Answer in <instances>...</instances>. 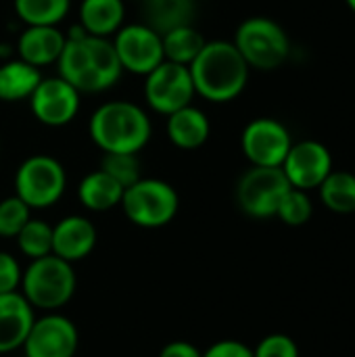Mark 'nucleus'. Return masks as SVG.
Wrapping results in <instances>:
<instances>
[{"label": "nucleus", "mask_w": 355, "mask_h": 357, "mask_svg": "<svg viewBox=\"0 0 355 357\" xmlns=\"http://www.w3.org/2000/svg\"><path fill=\"white\" fill-rule=\"evenodd\" d=\"M59 75L77 92L96 94L113 88L123 69L109 38L84 36L77 40L65 38V46L56 59Z\"/></svg>", "instance_id": "f257e3e1"}, {"label": "nucleus", "mask_w": 355, "mask_h": 357, "mask_svg": "<svg viewBox=\"0 0 355 357\" xmlns=\"http://www.w3.org/2000/svg\"><path fill=\"white\" fill-rule=\"evenodd\" d=\"M195 94L209 102H230L245 90L251 67L228 40L205 42L203 50L188 65Z\"/></svg>", "instance_id": "f03ea898"}, {"label": "nucleus", "mask_w": 355, "mask_h": 357, "mask_svg": "<svg viewBox=\"0 0 355 357\" xmlns=\"http://www.w3.org/2000/svg\"><path fill=\"white\" fill-rule=\"evenodd\" d=\"M92 142L103 153H140L151 136L149 113L130 100H111L100 105L88 123Z\"/></svg>", "instance_id": "7ed1b4c3"}, {"label": "nucleus", "mask_w": 355, "mask_h": 357, "mask_svg": "<svg viewBox=\"0 0 355 357\" xmlns=\"http://www.w3.org/2000/svg\"><path fill=\"white\" fill-rule=\"evenodd\" d=\"M75 289L77 278L73 264L50 253L29 261V266L23 270L19 293L33 310L56 312L73 299Z\"/></svg>", "instance_id": "20e7f679"}, {"label": "nucleus", "mask_w": 355, "mask_h": 357, "mask_svg": "<svg viewBox=\"0 0 355 357\" xmlns=\"http://www.w3.org/2000/svg\"><path fill=\"white\" fill-rule=\"evenodd\" d=\"M119 205L134 226L155 230L167 226L176 218L180 199L169 182L159 178H140L123 190Z\"/></svg>", "instance_id": "39448f33"}, {"label": "nucleus", "mask_w": 355, "mask_h": 357, "mask_svg": "<svg viewBox=\"0 0 355 357\" xmlns=\"http://www.w3.org/2000/svg\"><path fill=\"white\" fill-rule=\"evenodd\" d=\"M234 46L247 65L259 71L278 69L291 52L287 31L270 17L245 19L234 33Z\"/></svg>", "instance_id": "423d86ee"}, {"label": "nucleus", "mask_w": 355, "mask_h": 357, "mask_svg": "<svg viewBox=\"0 0 355 357\" xmlns=\"http://www.w3.org/2000/svg\"><path fill=\"white\" fill-rule=\"evenodd\" d=\"M65 167L50 155H31L17 167L15 195L29 209H48L56 205L65 195Z\"/></svg>", "instance_id": "0eeeda50"}, {"label": "nucleus", "mask_w": 355, "mask_h": 357, "mask_svg": "<svg viewBox=\"0 0 355 357\" xmlns=\"http://www.w3.org/2000/svg\"><path fill=\"white\" fill-rule=\"evenodd\" d=\"M291 184L282 167H251L236 184V203L243 213L255 220L274 218Z\"/></svg>", "instance_id": "6e6552de"}, {"label": "nucleus", "mask_w": 355, "mask_h": 357, "mask_svg": "<svg viewBox=\"0 0 355 357\" xmlns=\"http://www.w3.org/2000/svg\"><path fill=\"white\" fill-rule=\"evenodd\" d=\"M195 84L186 65L163 61L144 75V100L159 115H172L192 105Z\"/></svg>", "instance_id": "1a4fd4ad"}, {"label": "nucleus", "mask_w": 355, "mask_h": 357, "mask_svg": "<svg viewBox=\"0 0 355 357\" xmlns=\"http://www.w3.org/2000/svg\"><path fill=\"white\" fill-rule=\"evenodd\" d=\"M111 42L121 69L134 75H146L165 61L161 33L146 23L121 25Z\"/></svg>", "instance_id": "9d476101"}, {"label": "nucleus", "mask_w": 355, "mask_h": 357, "mask_svg": "<svg viewBox=\"0 0 355 357\" xmlns=\"http://www.w3.org/2000/svg\"><path fill=\"white\" fill-rule=\"evenodd\" d=\"M293 140L285 123L272 117L249 121L241 136V149L255 167H280Z\"/></svg>", "instance_id": "9b49d317"}, {"label": "nucleus", "mask_w": 355, "mask_h": 357, "mask_svg": "<svg viewBox=\"0 0 355 357\" xmlns=\"http://www.w3.org/2000/svg\"><path fill=\"white\" fill-rule=\"evenodd\" d=\"M80 333L75 324L56 312H46L36 318L23 343L25 357H75Z\"/></svg>", "instance_id": "f8f14e48"}, {"label": "nucleus", "mask_w": 355, "mask_h": 357, "mask_svg": "<svg viewBox=\"0 0 355 357\" xmlns=\"http://www.w3.org/2000/svg\"><path fill=\"white\" fill-rule=\"evenodd\" d=\"M80 94L61 75L42 77L33 94L29 96V109L33 117L48 128H63L71 123L80 111Z\"/></svg>", "instance_id": "ddd939ff"}, {"label": "nucleus", "mask_w": 355, "mask_h": 357, "mask_svg": "<svg viewBox=\"0 0 355 357\" xmlns=\"http://www.w3.org/2000/svg\"><path fill=\"white\" fill-rule=\"evenodd\" d=\"M280 167L293 188L310 192L333 172V155L322 142L301 140L291 144Z\"/></svg>", "instance_id": "4468645a"}, {"label": "nucleus", "mask_w": 355, "mask_h": 357, "mask_svg": "<svg viewBox=\"0 0 355 357\" xmlns=\"http://www.w3.org/2000/svg\"><path fill=\"white\" fill-rule=\"evenodd\" d=\"M96 247V228L84 215H67L52 226V255L75 264Z\"/></svg>", "instance_id": "2eb2a0df"}, {"label": "nucleus", "mask_w": 355, "mask_h": 357, "mask_svg": "<svg viewBox=\"0 0 355 357\" xmlns=\"http://www.w3.org/2000/svg\"><path fill=\"white\" fill-rule=\"evenodd\" d=\"M36 320V310L15 291L0 295V354H13L23 347L29 328Z\"/></svg>", "instance_id": "dca6fc26"}, {"label": "nucleus", "mask_w": 355, "mask_h": 357, "mask_svg": "<svg viewBox=\"0 0 355 357\" xmlns=\"http://www.w3.org/2000/svg\"><path fill=\"white\" fill-rule=\"evenodd\" d=\"M63 46L65 33L56 25H27L17 40L19 59L38 69L56 63Z\"/></svg>", "instance_id": "f3484780"}, {"label": "nucleus", "mask_w": 355, "mask_h": 357, "mask_svg": "<svg viewBox=\"0 0 355 357\" xmlns=\"http://www.w3.org/2000/svg\"><path fill=\"white\" fill-rule=\"evenodd\" d=\"M165 132L174 146L182 151H195V149H201L209 140L211 123L201 109L188 105L167 115Z\"/></svg>", "instance_id": "a211bd4d"}, {"label": "nucleus", "mask_w": 355, "mask_h": 357, "mask_svg": "<svg viewBox=\"0 0 355 357\" xmlns=\"http://www.w3.org/2000/svg\"><path fill=\"white\" fill-rule=\"evenodd\" d=\"M126 21L123 0H82L80 25L98 38H111Z\"/></svg>", "instance_id": "6ab92c4d"}, {"label": "nucleus", "mask_w": 355, "mask_h": 357, "mask_svg": "<svg viewBox=\"0 0 355 357\" xmlns=\"http://www.w3.org/2000/svg\"><path fill=\"white\" fill-rule=\"evenodd\" d=\"M123 197V186L117 184L109 174L103 169L90 172L88 176L82 178L77 186V199L88 211H111L121 203Z\"/></svg>", "instance_id": "aec40b11"}, {"label": "nucleus", "mask_w": 355, "mask_h": 357, "mask_svg": "<svg viewBox=\"0 0 355 357\" xmlns=\"http://www.w3.org/2000/svg\"><path fill=\"white\" fill-rule=\"evenodd\" d=\"M40 79H42L40 69L21 59L2 63L0 65V100L2 102L29 100Z\"/></svg>", "instance_id": "412c9836"}, {"label": "nucleus", "mask_w": 355, "mask_h": 357, "mask_svg": "<svg viewBox=\"0 0 355 357\" xmlns=\"http://www.w3.org/2000/svg\"><path fill=\"white\" fill-rule=\"evenodd\" d=\"M161 42H163L165 61L188 67L197 59V54L203 50L207 40L197 27H192V23H188V25H180L161 33Z\"/></svg>", "instance_id": "4be33fe9"}, {"label": "nucleus", "mask_w": 355, "mask_h": 357, "mask_svg": "<svg viewBox=\"0 0 355 357\" xmlns=\"http://www.w3.org/2000/svg\"><path fill=\"white\" fill-rule=\"evenodd\" d=\"M195 15L192 0H146V25L165 33L174 27L188 25Z\"/></svg>", "instance_id": "5701e85b"}, {"label": "nucleus", "mask_w": 355, "mask_h": 357, "mask_svg": "<svg viewBox=\"0 0 355 357\" xmlns=\"http://www.w3.org/2000/svg\"><path fill=\"white\" fill-rule=\"evenodd\" d=\"M320 201L335 213H355V174L331 172L326 180L318 186Z\"/></svg>", "instance_id": "b1692460"}, {"label": "nucleus", "mask_w": 355, "mask_h": 357, "mask_svg": "<svg viewBox=\"0 0 355 357\" xmlns=\"http://www.w3.org/2000/svg\"><path fill=\"white\" fill-rule=\"evenodd\" d=\"M71 0H15V13L25 25H59Z\"/></svg>", "instance_id": "393cba45"}, {"label": "nucleus", "mask_w": 355, "mask_h": 357, "mask_svg": "<svg viewBox=\"0 0 355 357\" xmlns=\"http://www.w3.org/2000/svg\"><path fill=\"white\" fill-rule=\"evenodd\" d=\"M19 251L29 259H40L52 253V226L44 220H29L15 236Z\"/></svg>", "instance_id": "a878e982"}, {"label": "nucleus", "mask_w": 355, "mask_h": 357, "mask_svg": "<svg viewBox=\"0 0 355 357\" xmlns=\"http://www.w3.org/2000/svg\"><path fill=\"white\" fill-rule=\"evenodd\" d=\"M98 169L109 174L117 184L123 186V190L142 178L140 161L136 153H103Z\"/></svg>", "instance_id": "bb28decb"}, {"label": "nucleus", "mask_w": 355, "mask_h": 357, "mask_svg": "<svg viewBox=\"0 0 355 357\" xmlns=\"http://www.w3.org/2000/svg\"><path fill=\"white\" fill-rule=\"evenodd\" d=\"M314 215V203L310 199V195L305 190H299V188H293L282 197L280 205H278V211H276V218H280L287 226H303L312 220Z\"/></svg>", "instance_id": "cd10ccee"}, {"label": "nucleus", "mask_w": 355, "mask_h": 357, "mask_svg": "<svg viewBox=\"0 0 355 357\" xmlns=\"http://www.w3.org/2000/svg\"><path fill=\"white\" fill-rule=\"evenodd\" d=\"M29 220H31V209L17 195L0 201V236L2 238H15Z\"/></svg>", "instance_id": "c85d7f7f"}, {"label": "nucleus", "mask_w": 355, "mask_h": 357, "mask_svg": "<svg viewBox=\"0 0 355 357\" xmlns=\"http://www.w3.org/2000/svg\"><path fill=\"white\" fill-rule=\"evenodd\" d=\"M253 357H299V347L289 335H268L253 349Z\"/></svg>", "instance_id": "c756f323"}, {"label": "nucleus", "mask_w": 355, "mask_h": 357, "mask_svg": "<svg viewBox=\"0 0 355 357\" xmlns=\"http://www.w3.org/2000/svg\"><path fill=\"white\" fill-rule=\"evenodd\" d=\"M21 276H23V268L19 266V261L10 253L0 251V295L19 291Z\"/></svg>", "instance_id": "7c9ffc66"}, {"label": "nucleus", "mask_w": 355, "mask_h": 357, "mask_svg": "<svg viewBox=\"0 0 355 357\" xmlns=\"http://www.w3.org/2000/svg\"><path fill=\"white\" fill-rule=\"evenodd\" d=\"M203 357H253V349L241 341L226 339V341H218L211 347H207L203 351Z\"/></svg>", "instance_id": "2f4dec72"}, {"label": "nucleus", "mask_w": 355, "mask_h": 357, "mask_svg": "<svg viewBox=\"0 0 355 357\" xmlns=\"http://www.w3.org/2000/svg\"><path fill=\"white\" fill-rule=\"evenodd\" d=\"M159 357H203V351L188 341H172L161 349Z\"/></svg>", "instance_id": "473e14b6"}, {"label": "nucleus", "mask_w": 355, "mask_h": 357, "mask_svg": "<svg viewBox=\"0 0 355 357\" xmlns=\"http://www.w3.org/2000/svg\"><path fill=\"white\" fill-rule=\"evenodd\" d=\"M345 2L349 4V8H352V10H354V13H355V0H345Z\"/></svg>", "instance_id": "72a5a7b5"}]
</instances>
